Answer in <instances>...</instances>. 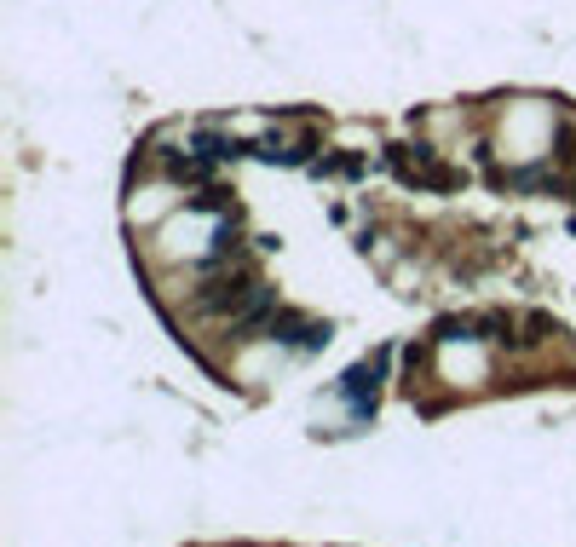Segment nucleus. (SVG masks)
Returning <instances> with one entry per match:
<instances>
[{
	"label": "nucleus",
	"mask_w": 576,
	"mask_h": 547,
	"mask_svg": "<svg viewBox=\"0 0 576 547\" xmlns=\"http://www.w3.org/2000/svg\"><path fill=\"white\" fill-rule=\"evenodd\" d=\"M553 162H559V167L576 162V121H565V116L553 121Z\"/></svg>",
	"instance_id": "obj_6"
},
{
	"label": "nucleus",
	"mask_w": 576,
	"mask_h": 547,
	"mask_svg": "<svg viewBox=\"0 0 576 547\" xmlns=\"http://www.w3.org/2000/svg\"><path fill=\"white\" fill-rule=\"evenodd\" d=\"M381 374H386V352L369 357V363H357V369H346L340 398L352 403V415H375V403H381Z\"/></svg>",
	"instance_id": "obj_4"
},
{
	"label": "nucleus",
	"mask_w": 576,
	"mask_h": 547,
	"mask_svg": "<svg viewBox=\"0 0 576 547\" xmlns=\"http://www.w3.org/2000/svg\"><path fill=\"white\" fill-rule=\"evenodd\" d=\"M277 346H294V352H323L329 346V323H317V317H300V311H288V306H277V317H271V335Z\"/></svg>",
	"instance_id": "obj_3"
},
{
	"label": "nucleus",
	"mask_w": 576,
	"mask_h": 547,
	"mask_svg": "<svg viewBox=\"0 0 576 547\" xmlns=\"http://www.w3.org/2000/svg\"><path fill=\"white\" fill-rule=\"evenodd\" d=\"M184 208H191V213H237V202H231L220 184H208V191H196L191 202H184Z\"/></svg>",
	"instance_id": "obj_5"
},
{
	"label": "nucleus",
	"mask_w": 576,
	"mask_h": 547,
	"mask_svg": "<svg viewBox=\"0 0 576 547\" xmlns=\"http://www.w3.org/2000/svg\"><path fill=\"white\" fill-rule=\"evenodd\" d=\"M386 162H392V174L403 184H427V191H456V184H461V174H449L427 145H392V150H386Z\"/></svg>",
	"instance_id": "obj_2"
},
{
	"label": "nucleus",
	"mask_w": 576,
	"mask_h": 547,
	"mask_svg": "<svg viewBox=\"0 0 576 547\" xmlns=\"http://www.w3.org/2000/svg\"><path fill=\"white\" fill-rule=\"evenodd\" d=\"M571 196H576V179H571Z\"/></svg>",
	"instance_id": "obj_8"
},
{
	"label": "nucleus",
	"mask_w": 576,
	"mask_h": 547,
	"mask_svg": "<svg viewBox=\"0 0 576 547\" xmlns=\"http://www.w3.org/2000/svg\"><path fill=\"white\" fill-rule=\"evenodd\" d=\"M260 288H266L260 265L254 259H231V265H220V271H208V283L191 294V311H196V317H220L225 323V317H237Z\"/></svg>",
	"instance_id": "obj_1"
},
{
	"label": "nucleus",
	"mask_w": 576,
	"mask_h": 547,
	"mask_svg": "<svg viewBox=\"0 0 576 547\" xmlns=\"http://www.w3.org/2000/svg\"><path fill=\"white\" fill-rule=\"evenodd\" d=\"M317 174H340V179H357L364 174V156H323V162H311Z\"/></svg>",
	"instance_id": "obj_7"
}]
</instances>
